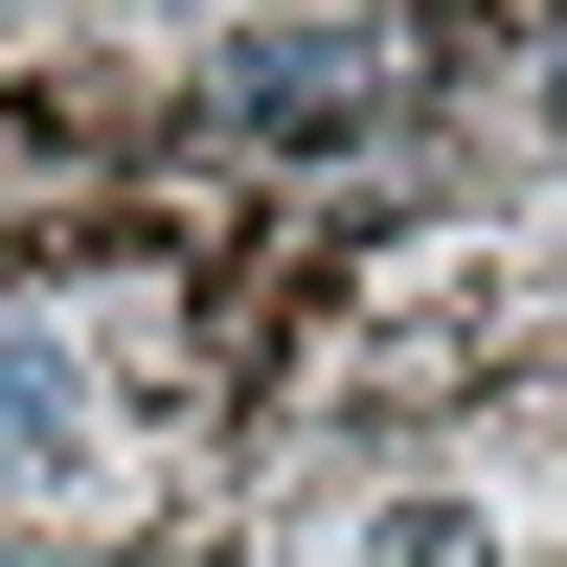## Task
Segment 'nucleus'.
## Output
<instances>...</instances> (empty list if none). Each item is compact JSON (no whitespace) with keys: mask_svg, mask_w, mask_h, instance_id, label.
Here are the masks:
<instances>
[{"mask_svg":"<svg viewBox=\"0 0 567 567\" xmlns=\"http://www.w3.org/2000/svg\"><path fill=\"white\" fill-rule=\"evenodd\" d=\"M363 91H386V45H363V23H272V45H227V136H363Z\"/></svg>","mask_w":567,"mask_h":567,"instance_id":"1","label":"nucleus"},{"mask_svg":"<svg viewBox=\"0 0 567 567\" xmlns=\"http://www.w3.org/2000/svg\"><path fill=\"white\" fill-rule=\"evenodd\" d=\"M69 454H91V363L69 341H0V499H45Z\"/></svg>","mask_w":567,"mask_h":567,"instance_id":"2","label":"nucleus"}]
</instances>
